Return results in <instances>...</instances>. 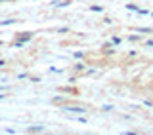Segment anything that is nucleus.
<instances>
[{
    "label": "nucleus",
    "mask_w": 153,
    "mask_h": 135,
    "mask_svg": "<svg viewBox=\"0 0 153 135\" xmlns=\"http://www.w3.org/2000/svg\"><path fill=\"white\" fill-rule=\"evenodd\" d=\"M4 97H6V95H2V93H0V99H4Z\"/></svg>",
    "instance_id": "nucleus-8"
},
{
    "label": "nucleus",
    "mask_w": 153,
    "mask_h": 135,
    "mask_svg": "<svg viewBox=\"0 0 153 135\" xmlns=\"http://www.w3.org/2000/svg\"><path fill=\"white\" fill-rule=\"evenodd\" d=\"M16 21H17V19H4V21H0V25H2V27H6V25H13Z\"/></svg>",
    "instance_id": "nucleus-4"
},
{
    "label": "nucleus",
    "mask_w": 153,
    "mask_h": 135,
    "mask_svg": "<svg viewBox=\"0 0 153 135\" xmlns=\"http://www.w3.org/2000/svg\"><path fill=\"white\" fill-rule=\"evenodd\" d=\"M90 10H92V12H102V8H100V6H92Z\"/></svg>",
    "instance_id": "nucleus-7"
},
{
    "label": "nucleus",
    "mask_w": 153,
    "mask_h": 135,
    "mask_svg": "<svg viewBox=\"0 0 153 135\" xmlns=\"http://www.w3.org/2000/svg\"><path fill=\"white\" fill-rule=\"evenodd\" d=\"M65 110H69V112H79V114H80V112H86L82 107H67Z\"/></svg>",
    "instance_id": "nucleus-3"
},
{
    "label": "nucleus",
    "mask_w": 153,
    "mask_h": 135,
    "mask_svg": "<svg viewBox=\"0 0 153 135\" xmlns=\"http://www.w3.org/2000/svg\"><path fill=\"white\" fill-rule=\"evenodd\" d=\"M2 65H4V61H2V59H0V67H2Z\"/></svg>",
    "instance_id": "nucleus-9"
},
{
    "label": "nucleus",
    "mask_w": 153,
    "mask_h": 135,
    "mask_svg": "<svg viewBox=\"0 0 153 135\" xmlns=\"http://www.w3.org/2000/svg\"><path fill=\"white\" fill-rule=\"evenodd\" d=\"M31 38H33V32H21V36H19V40H17V42H16L13 46H16V48H21V46L25 44L27 40H31Z\"/></svg>",
    "instance_id": "nucleus-1"
},
{
    "label": "nucleus",
    "mask_w": 153,
    "mask_h": 135,
    "mask_svg": "<svg viewBox=\"0 0 153 135\" xmlns=\"http://www.w3.org/2000/svg\"><path fill=\"white\" fill-rule=\"evenodd\" d=\"M138 31H140V32H151V29H147V27H140Z\"/></svg>",
    "instance_id": "nucleus-6"
},
{
    "label": "nucleus",
    "mask_w": 153,
    "mask_h": 135,
    "mask_svg": "<svg viewBox=\"0 0 153 135\" xmlns=\"http://www.w3.org/2000/svg\"><path fill=\"white\" fill-rule=\"evenodd\" d=\"M0 2H8V0H0Z\"/></svg>",
    "instance_id": "nucleus-10"
},
{
    "label": "nucleus",
    "mask_w": 153,
    "mask_h": 135,
    "mask_svg": "<svg viewBox=\"0 0 153 135\" xmlns=\"http://www.w3.org/2000/svg\"><path fill=\"white\" fill-rule=\"evenodd\" d=\"M27 131L29 133H42L44 128H42V126H31V128H27Z\"/></svg>",
    "instance_id": "nucleus-2"
},
{
    "label": "nucleus",
    "mask_w": 153,
    "mask_h": 135,
    "mask_svg": "<svg viewBox=\"0 0 153 135\" xmlns=\"http://www.w3.org/2000/svg\"><path fill=\"white\" fill-rule=\"evenodd\" d=\"M128 10H132V12H140L138 6H134V4H128Z\"/></svg>",
    "instance_id": "nucleus-5"
}]
</instances>
